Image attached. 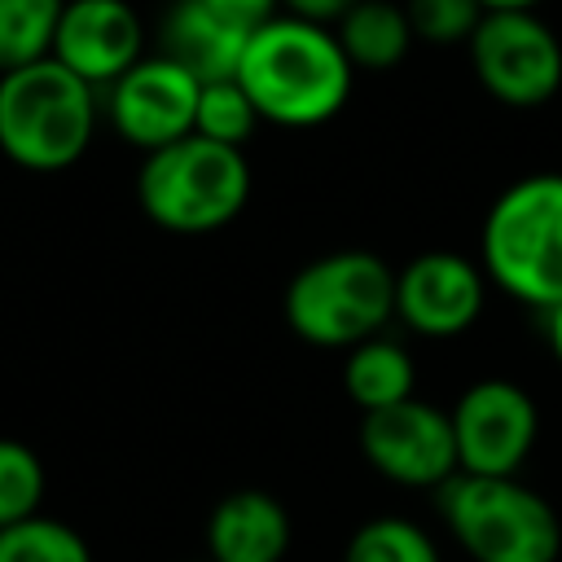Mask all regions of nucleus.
Listing matches in <instances>:
<instances>
[{"instance_id": "a211bd4d", "label": "nucleus", "mask_w": 562, "mask_h": 562, "mask_svg": "<svg viewBox=\"0 0 562 562\" xmlns=\"http://www.w3.org/2000/svg\"><path fill=\"white\" fill-rule=\"evenodd\" d=\"M259 110L255 101L246 97V88L237 79H220V83H202V97H198V119H193V136L211 140V145H228V149H241L255 127H259Z\"/></svg>"}, {"instance_id": "4be33fe9", "label": "nucleus", "mask_w": 562, "mask_h": 562, "mask_svg": "<svg viewBox=\"0 0 562 562\" xmlns=\"http://www.w3.org/2000/svg\"><path fill=\"white\" fill-rule=\"evenodd\" d=\"M479 18H483V4L474 0H413L408 4V26L426 44H470Z\"/></svg>"}, {"instance_id": "b1692460", "label": "nucleus", "mask_w": 562, "mask_h": 562, "mask_svg": "<svg viewBox=\"0 0 562 562\" xmlns=\"http://www.w3.org/2000/svg\"><path fill=\"white\" fill-rule=\"evenodd\" d=\"M202 562H206V558H202Z\"/></svg>"}, {"instance_id": "423d86ee", "label": "nucleus", "mask_w": 562, "mask_h": 562, "mask_svg": "<svg viewBox=\"0 0 562 562\" xmlns=\"http://www.w3.org/2000/svg\"><path fill=\"white\" fill-rule=\"evenodd\" d=\"M435 509L474 562H558L562 553L553 505L518 479L452 474Z\"/></svg>"}, {"instance_id": "0eeeda50", "label": "nucleus", "mask_w": 562, "mask_h": 562, "mask_svg": "<svg viewBox=\"0 0 562 562\" xmlns=\"http://www.w3.org/2000/svg\"><path fill=\"white\" fill-rule=\"evenodd\" d=\"M465 48L474 79L501 105L536 110L562 88V44L527 4H487Z\"/></svg>"}, {"instance_id": "2eb2a0df", "label": "nucleus", "mask_w": 562, "mask_h": 562, "mask_svg": "<svg viewBox=\"0 0 562 562\" xmlns=\"http://www.w3.org/2000/svg\"><path fill=\"white\" fill-rule=\"evenodd\" d=\"M334 35H338L351 70H391L408 57V48L417 40L413 26H408V9L386 4V0L347 4Z\"/></svg>"}, {"instance_id": "dca6fc26", "label": "nucleus", "mask_w": 562, "mask_h": 562, "mask_svg": "<svg viewBox=\"0 0 562 562\" xmlns=\"http://www.w3.org/2000/svg\"><path fill=\"white\" fill-rule=\"evenodd\" d=\"M413 382H417V369L400 342L369 338V342L347 351L342 386L360 404V413H382V408L413 400Z\"/></svg>"}, {"instance_id": "20e7f679", "label": "nucleus", "mask_w": 562, "mask_h": 562, "mask_svg": "<svg viewBox=\"0 0 562 562\" xmlns=\"http://www.w3.org/2000/svg\"><path fill=\"white\" fill-rule=\"evenodd\" d=\"M281 312L303 342L351 351L395 316V272L369 250L321 255L290 277Z\"/></svg>"}, {"instance_id": "9b49d317", "label": "nucleus", "mask_w": 562, "mask_h": 562, "mask_svg": "<svg viewBox=\"0 0 562 562\" xmlns=\"http://www.w3.org/2000/svg\"><path fill=\"white\" fill-rule=\"evenodd\" d=\"M105 110L110 123L123 140H132L145 154H158L184 136H193V119H198V97L202 83L180 70L176 61H167L162 53L140 57L114 88H105Z\"/></svg>"}, {"instance_id": "9d476101", "label": "nucleus", "mask_w": 562, "mask_h": 562, "mask_svg": "<svg viewBox=\"0 0 562 562\" xmlns=\"http://www.w3.org/2000/svg\"><path fill=\"white\" fill-rule=\"evenodd\" d=\"M272 18L268 0H184L162 18V57L198 83L237 79L255 31Z\"/></svg>"}, {"instance_id": "f8f14e48", "label": "nucleus", "mask_w": 562, "mask_h": 562, "mask_svg": "<svg viewBox=\"0 0 562 562\" xmlns=\"http://www.w3.org/2000/svg\"><path fill=\"white\" fill-rule=\"evenodd\" d=\"M483 268L457 250H426L395 272V316L422 338L465 334L483 312Z\"/></svg>"}, {"instance_id": "ddd939ff", "label": "nucleus", "mask_w": 562, "mask_h": 562, "mask_svg": "<svg viewBox=\"0 0 562 562\" xmlns=\"http://www.w3.org/2000/svg\"><path fill=\"white\" fill-rule=\"evenodd\" d=\"M140 18L119 0H75L61 4L57 35H53V61H61L75 79H83L92 92L114 88L136 61H140Z\"/></svg>"}, {"instance_id": "f03ea898", "label": "nucleus", "mask_w": 562, "mask_h": 562, "mask_svg": "<svg viewBox=\"0 0 562 562\" xmlns=\"http://www.w3.org/2000/svg\"><path fill=\"white\" fill-rule=\"evenodd\" d=\"M479 268L536 312L562 307V171H531L496 193L479 233Z\"/></svg>"}, {"instance_id": "f257e3e1", "label": "nucleus", "mask_w": 562, "mask_h": 562, "mask_svg": "<svg viewBox=\"0 0 562 562\" xmlns=\"http://www.w3.org/2000/svg\"><path fill=\"white\" fill-rule=\"evenodd\" d=\"M351 61L334 31L303 22L299 13H272L241 66L237 83L255 101L263 123L277 127H321L351 97Z\"/></svg>"}, {"instance_id": "6ab92c4d", "label": "nucleus", "mask_w": 562, "mask_h": 562, "mask_svg": "<svg viewBox=\"0 0 562 562\" xmlns=\"http://www.w3.org/2000/svg\"><path fill=\"white\" fill-rule=\"evenodd\" d=\"M342 562H439V549L417 522L386 514L351 531Z\"/></svg>"}, {"instance_id": "aec40b11", "label": "nucleus", "mask_w": 562, "mask_h": 562, "mask_svg": "<svg viewBox=\"0 0 562 562\" xmlns=\"http://www.w3.org/2000/svg\"><path fill=\"white\" fill-rule=\"evenodd\" d=\"M0 562H92V549L61 518H26L0 531Z\"/></svg>"}, {"instance_id": "7ed1b4c3", "label": "nucleus", "mask_w": 562, "mask_h": 562, "mask_svg": "<svg viewBox=\"0 0 562 562\" xmlns=\"http://www.w3.org/2000/svg\"><path fill=\"white\" fill-rule=\"evenodd\" d=\"M97 132V92L61 61L0 79V154L26 171L75 167Z\"/></svg>"}, {"instance_id": "1a4fd4ad", "label": "nucleus", "mask_w": 562, "mask_h": 562, "mask_svg": "<svg viewBox=\"0 0 562 562\" xmlns=\"http://www.w3.org/2000/svg\"><path fill=\"white\" fill-rule=\"evenodd\" d=\"M360 452L364 461L404 487H443L457 465V435H452V413H439L426 400H404L382 413H364L360 422Z\"/></svg>"}, {"instance_id": "412c9836", "label": "nucleus", "mask_w": 562, "mask_h": 562, "mask_svg": "<svg viewBox=\"0 0 562 562\" xmlns=\"http://www.w3.org/2000/svg\"><path fill=\"white\" fill-rule=\"evenodd\" d=\"M40 496H44V465L40 457L18 443L0 439V531L18 527L26 518H40Z\"/></svg>"}, {"instance_id": "4468645a", "label": "nucleus", "mask_w": 562, "mask_h": 562, "mask_svg": "<svg viewBox=\"0 0 562 562\" xmlns=\"http://www.w3.org/2000/svg\"><path fill=\"white\" fill-rule=\"evenodd\" d=\"M290 549V514L263 487L228 492L206 518V562H281Z\"/></svg>"}, {"instance_id": "f3484780", "label": "nucleus", "mask_w": 562, "mask_h": 562, "mask_svg": "<svg viewBox=\"0 0 562 562\" xmlns=\"http://www.w3.org/2000/svg\"><path fill=\"white\" fill-rule=\"evenodd\" d=\"M57 18V0H0V79L53 57Z\"/></svg>"}, {"instance_id": "5701e85b", "label": "nucleus", "mask_w": 562, "mask_h": 562, "mask_svg": "<svg viewBox=\"0 0 562 562\" xmlns=\"http://www.w3.org/2000/svg\"><path fill=\"white\" fill-rule=\"evenodd\" d=\"M544 334H549V347H553V356H558V364H562V307L544 312Z\"/></svg>"}, {"instance_id": "6e6552de", "label": "nucleus", "mask_w": 562, "mask_h": 562, "mask_svg": "<svg viewBox=\"0 0 562 562\" xmlns=\"http://www.w3.org/2000/svg\"><path fill=\"white\" fill-rule=\"evenodd\" d=\"M457 465L479 479H518L522 461L536 448L540 413L536 400L509 378H483L461 391L452 404Z\"/></svg>"}, {"instance_id": "39448f33", "label": "nucleus", "mask_w": 562, "mask_h": 562, "mask_svg": "<svg viewBox=\"0 0 562 562\" xmlns=\"http://www.w3.org/2000/svg\"><path fill=\"white\" fill-rule=\"evenodd\" d=\"M246 198V154L202 136H184L158 154H145L136 171V202L145 220L167 233H215L241 215Z\"/></svg>"}]
</instances>
